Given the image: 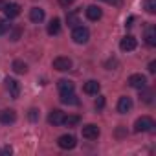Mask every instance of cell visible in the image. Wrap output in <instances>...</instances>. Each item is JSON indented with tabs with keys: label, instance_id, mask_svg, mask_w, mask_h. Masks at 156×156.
<instances>
[{
	"label": "cell",
	"instance_id": "cell-11",
	"mask_svg": "<svg viewBox=\"0 0 156 156\" xmlns=\"http://www.w3.org/2000/svg\"><path fill=\"white\" fill-rule=\"evenodd\" d=\"M62 119H64V112H62V110H59V108L51 110V112H50V116H48V121H50V125H53V127L62 125Z\"/></svg>",
	"mask_w": 156,
	"mask_h": 156
},
{
	"label": "cell",
	"instance_id": "cell-27",
	"mask_svg": "<svg viewBox=\"0 0 156 156\" xmlns=\"http://www.w3.org/2000/svg\"><path fill=\"white\" fill-rule=\"evenodd\" d=\"M28 118H30L31 121H37V119H39V110H37V108H31L30 114H28Z\"/></svg>",
	"mask_w": 156,
	"mask_h": 156
},
{
	"label": "cell",
	"instance_id": "cell-33",
	"mask_svg": "<svg viewBox=\"0 0 156 156\" xmlns=\"http://www.w3.org/2000/svg\"><path fill=\"white\" fill-rule=\"evenodd\" d=\"M6 6V2H2V0H0V8H4Z\"/></svg>",
	"mask_w": 156,
	"mask_h": 156
},
{
	"label": "cell",
	"instance_id": "cell-32",
	"mask_svg": "<svg viewBox=\"0 0 156 156\" xmlns=\"http://www.w3.org/2000/svg\"><path fill=\"white\" fill-rule=\"evenodd\" d=\"M11 152H13L11 147H4V154H11Z\"/></svg>",
	"mask_w": 156,
	"mask_h": 156
},
{
	"label": "cell",
	"instance_id": "cell-16",
	"mask_svg": "<svg viewBox=\"0 0 156 156\" xmlns=\"http://www.w3.org/2000/svg\"><path fill=\"white\" fill-rule=\"evenodd\" d=\"M57 88H59L61 94H66V92H73L75 85H73L72 81H68V79H61V81L57 83Z\"/></svg>",
	"mask_w": 156,
	"mask_h": 156
},
{
	"label": "cell",
	"instance_id": "cell-24",
	"mask_svg": "<svg viewBox=\"0 0 156 156\" xmlns=\"http://www.w3.org/2000/svg\"><path fill=\"white\" fill-rule=\"evenodd\" d=\"M9 30H11L9 20H8V19H0V35H6Z\"/></svg>",
	"mask_w": 156,
	"mask_h": 156
},
{
	"label": "cell",
	"instance_id": "cell-6",
	"mask_svg": "<svg viewBox=\"0 0 156 156\" xmlns=\"http://www.w3.org/2000/svg\"><path fill=\"white\" fill-rule=\"evenodd\" d=\"M57 145L61 147V149H73L75 145H77V141H75V138L73 136H70V134H62V136H59V140H57Z\"/></svg>",
	"mask_w": 156,
	"mask_h": 156
},
{
	"label": "cell",
	"instance_id": "cell-8",
	"mask_svg": "<svg viewBox=\"0 0 156 156\" xmlns=\"http://www.w3.org/2000/svg\"><path fill=\"white\" fill-rule=\"evenodd\" d=\"M53 68L59 72H68L72 68V61L68 57H57V59H53Z\"/></svg>",
	"mask_w": 156,
	"mask_h": 156
},
{
	"label": "cell",
	"instance_id": "cell-28",
	"mask_svg": "<svg viewBox=\"0 0 156 156\" xmlns=\"http://www.w3.org/2000/svg\"><path fill=\"white\" fill-rule=\"evenodd\" d=\"M59 2H61V6H64V8H66V6H70V4H73V2H75V0H59Z\"/></svg>",
	"mask_w": 156,
	"mask_h": 156
},
{
	"label": "cell",
	"instance_id": "cell-3",
	"mask_svg": "<svg viewBox=\"0 0 156 156\" xmlns=\"http://www.w3.org/2000/svg\"><path fill=\"white\" fill-rule=\"evenodd\" d=\"M129 85H130L132 88L141 90V88H145V87H147V77H145V75H141V73H132V75L129 77Z\"/></svg>",
	"mask_w": 156,
	"mask_h": 156
},
{
	"label": "cell",
	"instance_id": "cell-18",
	"mask_svg": "<svg viewBox=\"0 0 156 156\" xmlns=\"http://www.w3.org/2000/svg\"><path fill=\"white\" fill-rule=\"evenodd\" d=\"M59 31H61V20L55 17V19H51L50 24H48V33H50V35H57Z\"/></svg>",
	"mask_w": 156,
	"mask_h": 156
},
{
	"label": "cell",
	"instance_id": "cell-1",
	"mask_svg": "<svg viewBox=\"0 0 156 156\" xmlns=\"http://www.w3.org/2000/svg\"><path fill=\"white\" fill-rule=\"evenodd\" d=\"M154 129V119L149 116H141L134 123V132H151Z\"/></svg>",
	"mask_w": 156,
	"mask_h": 156
},
{
	"label": "cell",
	"instance_id": "cell-12",
	"mask_svg": "<svg viewBox=\"0 0 156 156\" xmlns=\"http://www.w3.org/2000/svg\"><path fill=\"white\" fill-rule=\"evenodd\" d=\"M2 9H4V13H6L8 20H11V19H15V17H19V15H20V6H19V4H6Z\"/></svg>",
	"mask_w": 156,
	"mask_h": 156
},
{
	"label": "cell",
	"instance_id": "cell-22",
	"mask_svg": "<svg viewBox=\"0 0 156 156\" xmlns=\"http://www.w3.org/2000/svg\"><path fill=\"white\" fill-rule=\"evenodd\" d=\"M13 70L17 72V73H26L28 72V64L24 62V61H13Z\"/></svg>",
	"mask_w": 156,
	"mask_h": 156
},
{
	"label": "cell",
	"instance_id": "cell-5",
	"mask_svg": "<svg viewBox=\"0 0 156 156\" xmlns=\"http://www.w3.org/2000/svg\"><path fill=\"white\" fill-rule=\"evenodd\" d=\"M6 88H8V92H9V96H11L13 99L19 98V94H20V83H19L17 79L8 77V79H6Z\"/></svg>",
	"mask_w": 156,
	"mask_h": 156
},
{
	"label": "cell",
	"instance_id": "cell-26",
	"mask_svg": "<svg viewBox=\"0 0 156 156\" xmlns=\"http://www.w3.org/2000/svg\"><path fill=\"white\" fill-rule=\"evenodd\" d=\"M94 107H96L98 110H101V108L105 107V98H101V96H99V98L96 99V103H94Z\"/></svg>",
	"mask_w": 156,
	"mask_h": 156
},
{
	"label": "cell",
	"instance_id": "cell-4",
	"mask_svg": "<svg viewBox=\"0 0 156 156\" xmlns=\"http://www.w3.org/2000/svg\"><path fill=\"white\" fill-rule=\"evenodd\" d=\"M99 134H101V130H99V127L94 125V123H88V125L83 127V138H87V140H98Z\"/></svg>",
	"mask_w": 156,
	"mask_h": 156
},
{
	"label": "cell",
	"instance_id": "cell-10",
	"mask_svg": "<svg viewBox=\"0 0 156 156\" xmlns=\"http://www.w3.org/2000/svg\"><path fill=\"white\" fill-rule=\"evenodd\" d=\"M0 121H2L4 125H11L17 121V112L13 108H8V110H2L0 112Z\"/></svg>",
	"mask_w": 156,
	"mask_h": 156
},
{
	"label": "cell",
	"instance_id": "cell-25",
	"mask_svg": "<svg viewBox=\"0 0 156 156\" xmlns=\"http://www.w3.org/2000/svg\"><path fill=\"white\" fill-rule=\"evenodd\" d=\"M141 90H143L141 99H143L145 103H151V101H152V90H147V87H145V88H141Z\"/></svg>",
	"mask_w": 156,
	"mask_h": 156
},
{
	"label": "cell",
	"instance_id": "cell-13",
	"mask_svg": "<svg viewBox=\"0 0 156 156\" xmlns=\"http://www.w3.org/2000/svg\"><path fill=\"white\" fill-rule=\"evenodd\" d=\"M99 88H101V85L98 83V81H87L85 83V87H83V92L85 94H88V96H98V92H99Z\"/></svg>",
	"mask_w": 156,
	"mask_h": 156
},
{
	"label": "cell",
	"instance_id": "cell-20",
	"mask_svg": "<svg viewBox=\"0 0 156 156\" xmlns=\"http://www.w3.org/2000/svg\"><path fill=\"white\" fill-rule=\"evenodd\" d=\"M145 42H147L149 46H156V31H154L152 26H151V28L147 30V33H145Z\"/></svg>",
	"mask_w": 156,
	"mask_h": 156
},
{
	"label": "cell",
	"instance_id": "cell-19",
	"mask_svg": "<svg viewBox=\"0 0 156 156\" xmlns=\"http://www.w3.org/2000/svg\"><path fill=\"white\" fill-rule=\"evenodd\" d=\"M66 22H68V26H72V28L79 26V15H77V11H70V13L66 15Z\"/></svg>",
	"mask_w": 156,
	"mask_h": 156
},
{
	"label": "cell",
	"instance_id": "cell-31",
	"mask_svg": "<svg viewBox=\"0 0 156 156\" xmlns=\"http://www.w3.org/2000/svg\"><path fill=\"white\" fill-rule=\"evenodd\" d=\"M101 2H107V4H119V0H101Z\"/></svg>",
	"mask_w": 156,
	"mask_h": 156
},
{
	"label": "cell",
	"instance_id": "cell-9",
	"mask_svg": "<svg viewBox=\"0 0 156 156\" xmlns=\"http://www.w3.org/2000/svg\"><path fill=\"white\" fill-rule=\"evenodd\" d=\"M130 108H132V99L129 96H121L119 101H118V112L127 114V112H130Z\"/></svg>",
	"mask_w": 156,
	"mask_h": 156
},
{
	"label": "cell",
	"instance_id": "cell-23",
	"mask_svg": "<svg viewBox=\"0 0 156 156\" xmlns=\"http://www.w3.org/2000/svg\"><path fill=\"white\" fill-rule=\"evenodd\" d=\"M143 8H145L147 13L154 15V13H156V0H145V2H143Z\"/></svg>",
	"mask_w": 156,
	"mask_h": 156
},
{
	"label": "cell",
	"instance_id": "cell-29",
	"mask_svg": "<svg viewBox=\"0 0 156 156\" xmlns=\"http://www.w3.org/2000/svg\"><path fill=\"white\" fill-rule=\"evenodd\" d=\"M149 72H151V73H154V72H156V62H154V61H152V62H149Z\"/></svg>",
	"mask_w": 156,
	"mask_h": 156
},
{
	"label": "cell",
	"instance_id": "cell-2",
	"mask_svg": "<svg viewBox=\"0 0 156 156\" xmlns=\"http://www.w3.org/2000/svg\"><path fill=\"white\" fill-rule=\"evenodd\" d=\"M72 39H73L75 44H85V42H88V39H90L88 28H85V26H75L73 31H72Z\"/></svg>",
	"mask_w": 156,
	"mask_h": 156
},
{
	"label": "cell",
	"instance_id": "cell-14",
	"mask_svg": "<svg viewBox=\"0 0 156 156\" xmlns=\"http://www.w3.org/2000/svg\"><path fill=\"white\" fill-rule=\"evenodd\" d=\"M103 17V11L99 6H88L87 8V19L88 20H99Z\"/></svg>",
	"mask_w": 156,
	"mask_h": 156
},
{
	"label": "cell",
	"instance_id": "cell-15",
	"mask_svg": "<svg viewBox=\"0 0 156 156\" xmlns=\"http://www.w3.org/2000/svg\"><path fill=\"white\" fill-rule=\"evenodd\" d=\"M61 103L62 105H79V99L75 98L73 92H66V94H61Z\"/></svg>",
	"mask_w": 156,
	"mask_h": 156
},
{
	"label": "cell",
	"instance_id": "cell-21",
	"mask_svg": "<svg viewBox=\"0 0 156 156\" xmlns=\"http://www.w3.org/2000/svg\"><path fill=\"white\" fill-rule=\"evenodd\" d=\"M79 121H81V118H79V116L72 114V116H64V119H62V125H66V127H73V125H77Z\"/></svg>",
	"mask_w": 156,
	"mask_h": 156
},
{
	"label": "cell",
	"instance_id": "cell-17",
	"mask_svg": "<svg viewBox=\"0 0 156 156\" xmlns=\"http://www.w3.org/2000/svg\"><path fill=\"white\" fill-rule=\"evenodd\" d=\"M30 19H31V22H42V20H44V9H41V8H31V9H30Z\"/></svg>",
	"mask_w": 156,
	"mask_h": 156
},
{
	"label": "cell",
	"instance_id": "cell-7",
	"mask_svg": "<svg viewBox=\"0 0 156 156\" xmlns=\"http://www.w3.org/2000/svg\"><path fill=\"white\" fill-rule=\"evenodd\" d=\"M136 46H138V41L132 35H125L121 39V42H119V48L123 51H132V50H136Z\"/></svg>",
	"mask_w": 156,
	"mask_h": 156
},
{
	"label": "cell",
	"instance_id": "cell-30",
	"mask_svg": "<svg viewBox=\"0 0 156 156\" xmlns=\"http://www.w3.org/2000/svg\"><path fill=\"white\" fill-rule=\"evenodd\" d=\"M19 35H20V30H15L13 31V41H19Z\"/></svg>",
	"mask_w": 156,
	"mask_h": 156
}]
</instances>
